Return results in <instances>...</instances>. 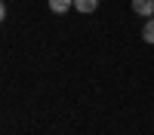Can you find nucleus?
Here are the masks:
<instances>
[{
	"label": "nucleus",
	"mask_w": 154,
	"mask_h": 135,
	"mask_svg": "<svg viewBox=\"0 0 154 135\" xmlns=\"http://www.w3.org/2000/svg\"><path fill=\"white\" fill-rule=\"evenodd\" d=\"M142 40H145V43H154V16L145 22V28H142Z\"/></svg>",
	"instance_id": "20e7f679"
},
{
	"label": "nucleus",
	"mask_w": 154,
	"mask_h": 135,
	"mask_svg": "<svg viewBox=\"0 0 154 135\" xmlns=\"http://www.w3.org/2000/svg\"><path fill=\"white\" fill-rule=\"evenodd\" d=\"M74 6V0H49V9L53 12H68Z\"/></svg>",
	"instance_id": "7ed1b4c3"
},
{
	"label": "nucleus",
	"mask_w": 154,
	"mask_h": 135,
	"mask_svg": "<svg viewBox=\"0 0 154 135\" xmlns=\"http://www.w3.org/2000/svg\"><path fill=\"white\" fill-rule=\"evenodd\" d=\"M96 6H99V0H74L77 12H96Z\"/></svg>",
	"instance_id": "f03ea898"
},
{
	"label": "nucleus",
	"mask_w": 154,
	"mask_h": 135,
	"mask_svg": "<svg viewBox=\"0 0 154 135\" xmlns=\"http://www.w3.org/2000/svg\"><path fill=\"white\" fill-rule=\"evenodd\" d=\"M133 12H136V16L151 19L154 16V0H133Z\"/></svg>",
	"instance_id": "f257e3e1"
}]
</instances>
